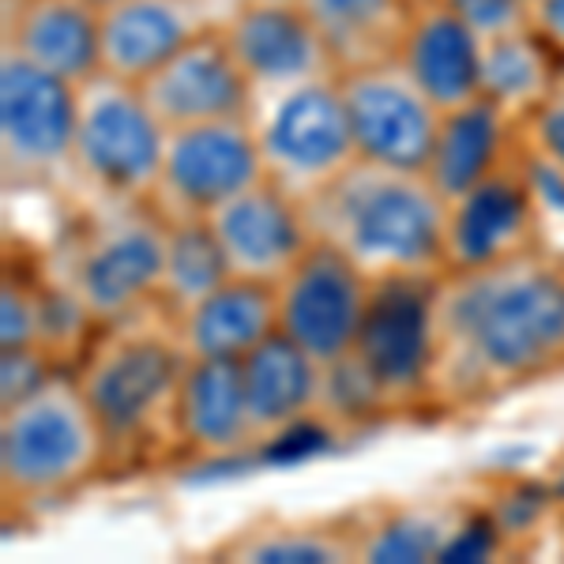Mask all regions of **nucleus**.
Returning a JSON list of instances; mask_svg holds the SVG:
<instances>
[{
  "instance_id": "4468645a",
  "label": "nucleus",
  "mask_w": 564,
  "mask_h": 564,
  "mask_svg": "<svg viewBox=\"0 0 564 564\" xmlns=\"http://www.w3.org/2000/svg\"><path fill=\"white\" fill-rule=\"evenodd\" d=\"M207 226L223 245L230 275L268 282V286H275L316 241L305 204L271 177L215 207L207 215Z\"/></svg>"
},
{
  "instance_id": "393cba45",
  "label": "nucleus",
  "mask_w": 564,
  "mask_h": 564,
  "mask_svg": "<svg viewBox=\"0 0 564 564\" xmlns=\"http://www.w3.org/2000/svg\"><path fill=\"white\" fill-rule=\"evenodd\" d=\"M564 79V61L531 26L497 34L481 45V98L497 102L512 121L539 109Z\"/></svg>"
},
{
  "instance_id": "cd10ccee",
  "label": "nucleus",
  "mask_w": 564,
  "mask_h": 564,
  "mask_svg": "<svg viewBox=\"0 0 564 564\" xmlns=\"http://www.w3.org/2000/svg\"><path fill=\"white\" fill-rule=\"evenodd\" d=\"M230 561H263V564H332L358 561V531L316 523H263L241 531L230 545H223Z\"/></svg>"
},
{
  "instance_id": "b1692460",
  "label": "nucleus",
  "mask_w": 564,
  "mask_h": 564,
  "mask_svg": "<svg viewBox=\"0 0 564 564\" xmlns=\"http://www.w3.org/2000/svg\"><path fill=\"white\" fill-rule=\"evenodd\" d=\"M302 12L321 31L335 68L347 72L395 57L411 0H302Z\"/></svg>"
},
{
  "instance_id": "c756f323",
  "label": "nucleus",
  "mask_w": 564,
  "mask_h": 564,
  "mask_svg": "<svg viewBox=\"0 0 564 564\" xmlns=\"http://www.w3.org/2000/svg\"><path fill=\"white\" fill-rule=\"evenodd\" d=\"M39 347V286L4 275L0 282V350Z\"/></svg>"
},
{
  "instance_id": "c85d7f7f",
  "label": "nucleus",
  "mask_w": 564,
  "mask_h": 564,
  "mask_svg": "<svg viewBox=\"0 0 564 564\" xmlns=\"http://www.w3.org/2000/svg\"><path fill=\"white\" fill-rule=\"evenodd\" d=\"M520 148L564 174V79L539 109H531L520 121Z\"/></svg>"
},
{
  "instance_id": "72a5a7b5",
  "label": "nucleus",
  "mask_w": 564,
  "mask_h": 564,
  "mask_svg": "<svg viewBox=\"0 0 564 564\" xmlns=\"http://www.w3.org/2000/svg\"><path fill=\"white\" fill-rule=\"evenodd\" d=\"M238 4H302V0H230V8Z\"/></svg>"
},
{
  "instance_id": "f3484780",
  "label": "nucleus",
  "mask_w": 564,
  "mask_h": 564,
  "mask_svg": "<svg viewBox=\"0 0 564 564\" xmlns=\"http://www.w3.org/2000/svg\"><path fill=\"white\" fill-rule=\"evenodd\" d=\"M226 12L230 0H113L102 8V72L143 84Z\"/></svg>"
},
{
  "instance_id": "bb28decb",
  "label": "nucleus",
  "mask_w": 564,
  "mask_h": 564,
  "mask_svg": "<svg viewBox=\"0 0 564 564\" xmlns=\"http://www.w3.org/2000/svg\"><path fill=\"white\" fill-rule=\"evenodd\" d=\"M463 527L441 508H399L380 516L377 523L358 527V561L384 564H422L444 561L448 545Z\"/></svg>"
},
{
  "instance_id": "a878e982",
  "label": "nucleus",
  "mask_w": 564,
  "mask_h": 564,
  "mask_svg": "<svg viewBox=\"0 0 564 564\" xmlns=\"http://www.w3.org/2000/svg\"><path fill=\"white\" fill-rule=\"evenodd\" d=\"M230 279V263L223 257L207 218H174L166 223V263H162L159 302L174 313L196 305L215 286Z\"/></svg>"
},
{
  "instance_id": "ddd939ff",
  "label": "nucleus",
  "mask_w": 564,
  "mask_h": 564,
  "mask_svg": "<svg viewBox=\"0 0 564 564\" xmlns=\"http://www.w3.org/2000/svg\"><path fill=\"white\" fill-rule=\"evenodd\" d=\"M542 245V199L527 174L523 151L486 177L470 193L448 204V234H444V260L448 271L481 268L508 257H520Z\"/></svg>"
},
{
  "instance_id": "0eeeda50",
  "label": "nucleus",
  "mask_w": 564,
  "mask_h": 564,
  "mask_svg": "<svg viewBox=\"0 0 564 564\" xmlns=\"http://www.w3.org/2000/svg\"><path fill=\"white\" fill-rule=\"evenodd\" d=\"M249 124L268 177L297 199L313 196L358 159L339 72L257 95Z\"/></svg>"
},
{
  "instance_id": "2f4dec72",
  "label": "nucleus",
  "mask_w": 564,
  "mask_h": 564,
  "mask_svg": "<svg viewBox=\"0 0 564 564\" xmlns=\"http://www.w3.org/2000/svg\"><path fill=\"white\" fill-rule=\"evenodd\" d=\"M53 372V358L42 347L0 350V406L31 395Z\"/></svg>"
},
{
  "instance_id": "5701e85b",
  "label": "nucleus",
  "mask_w": 564,
  "mask_h": 564,
  "mask_svg": "<svg viewBox=\"0 0 564 564\" xmlns=\"http://www.w3.org/2000/svg\"><path fill=\"white\" fill-rule=\"evenodd\" d=\"M174 316L181 347L188 358L204 361H241L279 332L275 286L238 275H230L223 286Z\"/></svg>"
},
{
  "instance_id": "20e7f679",
  "label": "nucleus",
  "mask_w": 564,
  "mask_h": 564,
  "mask_svg": "<svg viewBox=\"0 0 564 564\" xmlns=\"http://www.w3.org/2000/svg\"><path fill=\"white\" fill-rule=\"evenodd\" d=\"M113 444L76 372L53 369L31 395L0 406V494L8 505L68 497L102 470Z\"/></svg>"
},
{
  "instance_id": "6e6552de",
  "label": "nucleus",
  "mask_w": 564,
  "mask_h": 564,
  "mask_svg": "<svg viewBox=\"0 0 564 564\" xmlns=\"http://www.w3.org/2000/svg\"><path fill=\"white\" fill-rule=\"evenodd\" d=\"M166 263V218L151 204H109L76 234L61 282L76 290L98 324L159 302Z\"/></svg>"
},
{
  "instance_id": "aec40b11",
  "label": "nucleus",
  "mask_w": 564,
  "mask_h": 564,
  "mask_svg": "<svg viewBox=\"0 0 564 564\" xmlns=\"http://www.w3.org/2000/svg\"><path fill=\"white\" fill-rule=\"evenodd\" d=\"M4 45L68 84L102 72V8L95 0H4Z\"/></svg>"
},
{
  "instance_id": "412c9836",
  "label": "nucleus",
  "mask_w": 564,
  "mask_h": 564,
  "mask_svg": "<svg viewBox=\"0 0 564 564\" xmlns=\"http://www.w3.org/2000/svg\"><path fill=\"white\" fill-rule=\"evenodd\" d=\"M170 433L196 459H234L257 448L245 403L241 361L188 358L177 384Z\"/></svg>"
},
{
  "instance_id": "9b49d317",
  "label": "nucleus",
  "mask_w": 564,
  "mask_h": 564,
  "mask_svg": "<svg viewBox=\"0 0 564 564\" xmlns=\"http://www.w3.org/2000/svg\"><path fill=\"white\" fill-rule=\"evenodd\" d=\"M268 177L260 143L245 121H215L174 129L162 154L159 185L151 207L166 223L174 218H207L215 207Z\"/></svg>"
},
{
  "instance_id": "4be33fe9",
  "label": "nucleus",
  "mask_w": 564,
  "mask_h": 564,
  "mask_svg": "<svg viewBox=\"0 0 564 564\" xmlns=\"http://www.w3.org/2000/svg\"><path fill=\"white\" fill-rule=\"evenodd\" d=\"M516 154H520V121H512L497 102L478 95L441 113L425 174L436 193L452 204L486 177H494L497 170H505Z\"/></svg>"
},
{
  "instance_id": "7ed1b4c3",
  "label": "nucleus",
  "mask_w": 564,
  "mask_h": 564,
  "mask_svg": "<svg viewBox=\"0 0 564 564\" xmlns=\"http://www.w3.org/2000/svg\"><path fill=\"white\" fill-rule=\"evenodd\" d=\"M185 366L188 354L181 347L174 308L151 302L102 324V335L72 372L106 425L109 444L132 448L162 425L170 430Z\"/></svg>"
},
{
  "instance_id": "423d86ee",
  "label": "nucleus",
  "mask_w": 564,
  "mask_h": 564,
  "mask_svg": "<svg viewBox=\"0 0 564 564\" xmlns=\"http://www.w3.org/2000/svg\"><path fill=\"white\" fill-rule=\"evenodd\" d=\"M170 129L140 84L98 72L79 84L72 174L109 204H151Z\"/></svg>"
},
{
  "instance_id": "f704fd0d",
  "label": "nucleus",
  "mask_w": 564,
  "mask_h": 564,
  "mask_svg": "<svg viewBox=\"0 0 564 564\" xmlns=\"http://www.w3.org/2000/svg\"><path fill=\"white\" fill-rule=\"evenodd\" d=\"M95 4H98V8H106V4H113V0H95Z\"/></svg>"
},
{
  "instance_id": "6ab92c4d",
  "label": "nucleus",
  "mask_w": 564,
  "mask_h": 564,
  "mask_svg": "<svg viewBox=\"0 0 564 564\" xmlns=\"http://www.w3.org/2000/svg\"><path fill=\"white\" fill-rule=\"evenodd\" d=\"M241 384L249 403L252 436L260 444H275L297 425L313 422L327 411V384L332 369L321 366L313 354L275 332L257 350L241 358Z\"/></svg>"
},
{
  "instance_id": "a211bd4d",
  "label": "nucleus",
  "mask_w": 564,
  "mask_h": 564,
  "mask_svg": "<svg viewBox=\"0 0 564 564\" xmlns=\"http://www.w3.org/2000/svg\"><path fill=\"white\" fill-rule=\"evenodd\" d=\"M481 45L486 39L448 0H411V15L391 61L444 113L481 95Z\"/></svg>"
},
{
  "instance_id": "f257e3e1",
  "label": "nucleus",
  "mask_w": 564,
  "mask_h": 564,
  "mask_svg": "<svg viewBox=\"0 0 564 564\" xmlns=\"http://www.w3.org/2000/svg\"><path fill=\"white\" fill-rule=\"evenodd\" d=\"M425 406L470 411L564 372V257L545 245L433 282Z\"/></svg>"
},
{
  "instance_id": "1a4fd4ad",
  "label": "nucleus",
  "mask_w": 564,
  "mask_h": 564,
  "mask_svg": "<svg viewBox=\"0 0 564 564\" xmlns=\"http://www.w3.org/2000/svg\"><path fill=\"white\" fill-rule=\"evenodd\" d=\"M79 84L0 45V166L4 181L45 185L72 174Z\"/></svg>"
},
{
  "instance_id": "39448f33",
  "label": "nucleus",
  "mask_w": 564,
  "mask_h": 564,
  "mask_svg": "<svg viewBox=\"0 0 564 564\" xmlns=\"http://www.w3.org/2000/svg\"><path fill=\"white\" fill-rule=\"evenodd\" d=\"M433 282L388 279L372 282V302L350 358L332 369L327 411L347 395L350 414L425 406L433 361Z\"/></svg>"
},
{
  "instance_id": "dca6fc26",
  "label": "nucleus",
  "mask_w": 564,
  "mask_h": 564,
  "mask_svg": "<svg viewBox=\"0 0 564 564\" xmlns=\"http://www.w3.org/2000/svg\"><path fill=\"white\" fill-rule=\"evenodd\" d=\"M252 95L332 76L335 61L302 4H238L218 23Z\"/></svg>"
},
{
  "instance_id": "f8f14e48",
  "label": "nucleus",
  "mask_w": 564,
  "mask_h": 564,
  "mask_svg": "<svg viewBox=\"0 0 564 564\" xmlns=\"http://www.w3.org/2000/svg\"><path fill=\"white\" fill-rule=\"evenodd\" d=\"M358 159L399 170H425L441 109L395 61L339 72Z\"/></svg>"
},
{
  "instance_id": "2eb2a0df",
  "label": "nucleus",
  "mask_w": 564,
  "mask_h": 564,
  "mask_svg": "<svg viewBox=\"0 0 564 564\" xmlns=\"http://www.w3.org/2000/svg\"><path fill=\"white\" fill-rule=\"evenodd\" d=\"M140 87L170 132L215 121H245L257 102L252 84L245 79L218 26L177 50Z\"/></svg>"
},
{
  "instance_id": "f03ea898",
  "label": "nucleus",
  "mask_w": 564,
  "mask_h": 564,
  "mask_svg": "<svg viewBox=\"0 0 564 564\" xmlns=\"http://www.w3.org/2000/svg\"><path fill=\"white\" fill-rule=\"evenodd\" d=\"M302 204L313 238L339 249L372 282L441 279L448 271V199L425 170L354 159Z\"/></svg>"
},
{
  "instance_id": "7c9ffc66",
  "label": "nucleus",
  "mask_w": 564,
  "mask_h": 564,
  "mask_svg": "<svg viewBox=\"0 0 564 564\" xmlns=\"http://www.w3.org/2000/svg\"><path fill=\"white\" fill-rule=\"evenodd\" d=\"M448 4L475 26L481 39H497V34H512L531 26L534 0H448Z\"/></svg>"
},
{
  "instance_id": "9d476101",
  "label": "nucleus",
  "mask_w": 564,
  "mask_h": 564,
  "mask_svg": "<svg viewBox=\"0 0 564 564\" xmlns=\"http://www.w3.org/2000/svg\"><path fill=\"white\" fill-rule=\"evenodd\" d=\"M369 302L372 279L327 241L308 245L305 257L275 282L279 332L327 369L350 358Z\"/></svg>"
},
{
  "instance_id": "473e14b6",
  "label": "nucleus",
  "mask_w": 564,
  "mask_h": 564,
  "mask_svg": "<svg viewBox=\"0 0 564 564\" xmlns=\"http://www.w3.org/2000/svg\"><path fill=\"white\" fill-rule=\"evenodd\" d=\"M531 31L564 61V0H534Z\"/></svg>"
}]
</instances>
